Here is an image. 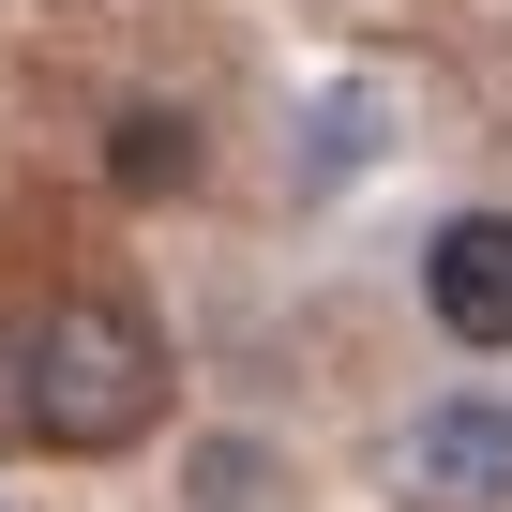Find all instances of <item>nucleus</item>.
<instances>
[{"instance_id":"obj_1","label":"nucleus","mask_w":512,"mask_h":512,"mask_svg":"<svg viewBox=\"0 0 512 512\" xmlns=\"http://www.w3.org/2000/svg\"><path fill=\"white\" fill-rule=\"evenodd\" d=\"M16 422L46 452H136L166 422V332L121 302V287H61L16 347Z\"/></svg>"},{"instance_id":"obj_2","label":"nucleus","mask_w":512,"mask_h":512,"mask_svg":"<svg viewBox=\"0 0 512 512\" xmlns=\"http://www.w3.org/2000/svg\"><path fill=\"white\" fill-rule=\"evenodd\" d=\"M392 497H407V512H512V392H437V407H407Z\"/></svg>"},{"instance_id":"obj_3","label":"nucleus","mask_w":512,"mask_h":512,"mask_svg":"<svg viewBox=\"0 0 512 512\" xmlns=\"http://www.w3.org/2000/svg\"><path fill=\"white\" fill-rule=\"evenodd\" d=\"M422 317L452 332V347H512V211H452L437 241H422Z\"/></svg>"},{"instance_id":"obj_4","label":"nucleus","mask_w":512,"mask_h":512,"mask_svg":"<svg viewBox=\"0 0 512 512\" xmlns=\"http://www.w3.org/2000/svg\"><path fill=\"white\" fill-rule=\"evenodd\" d=\"M181 512H287L272 437H196V452H181Z\"/></svg>"},{"instance_id":"obj_5","label":"nucleus","mask_w":512,"mask_h":512,"mask_svg":"<svg viewBox=\"0 0 512 512\" xmlns=\"http://www.w3.org/2000/svg\"><path fill=\"white\" fill-rule=\"evenodd\" d=\"M106 181H121V196L196 181V121H181V106H121V121H106Z\"/></svg>"},{"instance_id":"obj_6","label":"nucleus","mask_w":512,"mask_h":512,"mask_svg":"<svg viewBox=\"0 0 512 512\" xmlns=\"http://www.w3.org/2000/svg\"><path fill=\"white\" fill-rule=\"evenodd\" d=\"M0 437H16V347H0Z\"/></svg>"}]
</instances>
